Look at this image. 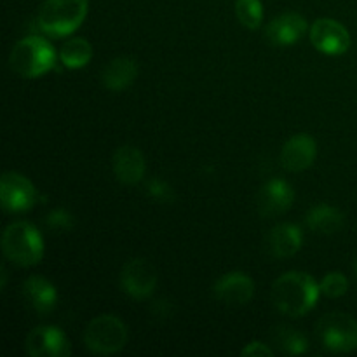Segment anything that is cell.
I'll list each match as a JSON object with an SVG mask.
<instances>
[{"mask_svg": "<svg viewBox=\"0 0 357 357\" xmlns=\"http://www.w3.org/2000/svg\"><path fill=\"white\" fill-rule=\"evenodd\" d=\"M319 284L303 272H288L272 286V302L279 312L291 317L305 316L316 305Z\"/></svg>", "mask_w": 357, "mask_h": 357, "instance_id": "1", "label": "cell"}, {"mask_svg": "<svg viewBox=\"0 0 357 357\" xmlns=\"http://www.w3.org/2000/svg\"><path fill=\"white\" fill-rule=\"evenodd\" d=\"M54 47L45 38L37 37V35L17 42L9 56L10 68L24 79L44 75L54 66Z\"/></svg>", "mask_w": 357, "mask_h": 357, "instance_id": "2", "label": "cell"}, {"mask_svg": "<svg viewBox=\"0 0 357 357\" xmlns=\"http://www.w3.org/2000/svg\"><path fill=\"white\" fill-rule=\"evenodd\" d=\"M2 250L7 260L13 264L31 267L44 257V241L33 225L26 222H16L3 230Z\"/></svg>", "mask_w": 357, "mask_h": 357, "instance_id": "3", "label": "cell"}, {"mask_svg": "<svg viewBox=\"0 0 357 357\" xmlns=\"http://www.w3.org/2000/svg\"><path fill=\"white\" fill-rule=\"evenodd\" d=\"M87 16V0H45L38 13V26L51 37L73 33Z\"/></svg>", "mask_w": 357, "mask_h": 357, "instance_id": "4", "label": "cell"}, {"mask_svg": "<svg viewBox=\"0 0 357 357\" xmlns=\"http://www.w3.org/2000/svg\"><path fill=\"white\" fill-rule=\"evenodd\" d=\"M126 342H128V328L119 317L110 314L94 317L84 331V344L94 354H115L124 349Z\"/></svg>", "mask_w": 357, "mask_h": 357, "instance_id": "5", "label": "cell"}, {"mask_svg": "<svg viewBox=\"0 0 357 357\" xmlns=\"http://www.w3.org/2000/svg\"><path fill=\"white\" fill-rule=\"evenodd\" d=\"M324 347L333 352H351L357 349V321L347 314H326L317 324Z\"/></svg>", "mask_w": 357, "mask_h": 357, "instance_id": "6", "label": "cell"}, {"mask_svg": "<svg viewBox=\"0 0 357 357\" xmlns=\"http://www.w3.org/2000/svg\"><path fill=\"white\" fill-rule=\"evenodd\" d=\"M310 40L317 51L330 56L344 54L351 47V33L347 28L330 17L314 21L310 28Z\"/></svg>", "mask_w": 357, "mask_h": 357, "instance_id": "7", "label": "cell"}, {"mask_svg": "<svg viewBox=\"0 0 357 357\" xmlns=\"http://www.w3.org/2000/svg\"><path fill=\"white\" fill-rule=\"evenodd\" d=\"M0 197L6 211H28L37 201V190L30 180L20 173H6L0 181Z\"/></svg>", "mask_w": 357, "mask_h": 357, "instance_id": "8", "label": "cell"}, {"mask_svg": "<svg viewBox=\"0 0 357 357\" xmlns=\"http://www.w3.org/2000/svg\"><path fill=\"white\" fill-rule=\"evenodd\" d=\"M157 284V275L152 265L146 260L128 261L121 272V288L122 291L128 293L131 298L143 300L149 298L153 293Z\"/></svg>", "mask_w": 357, "mask_h": 357, "instance_id": "9", "label": "cell"}, {"mask_svg": "<svg viewBox=\"0 0 357 357\" xmlns=\"http://www.w3.org/2000/svg\"><path fill=\"white\" fill-rule=\"evenodd\" d=\"M26 351L31 357H65L70 354V344L58 328L38 326L28 335Z\"/></svg>", "mask_w": 357, "mask_h": 357, "instance_id": "10", "label": "cell"}, {"mask_svg": "<svg viewBox=\"0 0 357 357\" xmlns=\"http://www.w3.org/2000/svg\"><path fill=\"white\" fill-rule=\"evenodd\" d=\"M316 155V142L309 135H296L289 138L282 146L281 164L289 173H300L312 166Z\"/></svg>", "mask_w": 357, "mask_h": 357, "instance_id": "11", "label": "cell"}, {"mask_svg": "<svg viewBox=\"0 0 357 357\" xmlns=\"http://www.w3.org/2000/svg\"><path fill=\"white\" fill-rule=\"evenodd\" d=\"M213 293L227 305H246L255 295V282L243 272H230L216 281Z\"/></svg>", "mask_w": 357, "mask_h": 357, "instance_id": "12", "label": "cell"}, {"mask_svg": "<svg viewBox=\"0 0 357 357\" xmlns=\"http://www.w3.org/2000/svg\"><path fill=\"white\" fill-rule=\"evenodd\" d=\"M293 201H295V192L284 180H271L261 187L258 194V211L261 216L272 218L288 211Z\"/></svg>", "mask_w": 357, "mask_h": 357, "instance_id": "13", "label": "cell"}, {"mask_svg": "<svg viewBox=\"0 0 357 357\" xmlns=\"http://www.w3.org/2000/svg\"><path fill=\"white\" fill-rule=\"evenodd\" d=\"M112 166L117 180L124 185H136L145 176V157L136 146L128 145L115 150Z\"/></svg>", "mask_w": 357, "mask_h": 357, "instance_id": "14", "label": "cell"}, {"mask_svg": "<svg viewBox=\"0 0 357 357\" xmlns=\"http://www.w3.org/2000/svg\"><path fill=\"white\" fill-rule=\"evenodd\" d=\"M307 21L296 13H284L274 17L267 26V38L274 45H291L305 35Z\"/></svg>", "mask_w": 357, "mask_h": 357, "instance_id": "15", "label": "cell"}, {"mask_svg": "<svg viewBox=\"0 0 357 357\" xmlns=\"http://www.w3.org/2000/svg\"><path fill=\"white\" fill-rule=\"evenodd\" d=\"M23 295L31 305V309L40 314V316L51 312L56 307V302H58V293H56L52 282L40 278V275H31L24 281Z\"/></svg>", "mask_w": 357, "mask_h": 357, "instance_id": "16", "label": "cell"}, {"mask_svg": "<svg viewBox=\"0 0 357 357\" xmlns=\"http://www.w3.org/2000/svg\"><path fill=\"white\" fill-rule=\"evenodd\" d=\"M302 230L293 223H281L274 227L267 237L268 251L275 258H289L302 248Z\"/></svg>", "mask_w": 357, "mask_h": 357, "instance_id": "17", "label": "cell"}, {"mask_svg": "<svg viewBox=\"0 0 357 357\" xmlns=\"http://www.w3.org/2000/svg\"><path fill=\"white\" fill-rule=\"evenodd\" d=\"M136 75H138V63L128 56H121L108 63L107 68L103 70L101 80L107 89L122 91L135 82Z\"/></svg>", "mask_w": 357, "mask_h": 357, "instance_id": "18", "label": "cell"}, {"mask_svg": "<svg viewBox=\"0 0 357 357\" xmlns=\"http://www.w3.org/2000/svg\"><path fill=\"white\" fill-rule=\"evenodd\" d=\"M305 222L312 232L331 236L344 227V215L333 206L321 204L307 215Z\"/></svg>", "mask_w": 357, "mask_h": 357, "instance_id": "19", "label": "cell"}, {"mask_svg": "<svg viewBox=\"0 0 357 357\" xmlns=\"http://www.w3.org/2000/svg\"><path fill=\"white\" fill-rule=\"evenodd\" d=\"M93 58V47L86 38H70L59 49V59L66 68H84Z\"/></svg>", "mask_w": 357, "mask_h": 357, "instance_id": "20", "label": "cell"}, {"mask_svg": "<svg viewBox=\"0 0 357 357\" xmlns=\"http://www.w3.org/2000/svg\"><path fill=\"white\" fill-rule=\"evenodd\" d=\"M274 342L278 344V347H281L282 351L288 352V354H303V352L309 349V342L303 337L300 331H296L295 328L289 326H279L274 331Z\"/></svg>", "mask_w": 357, "mask_h": 357, "instance_id": "21", "label": "cell"}, {"mask_svg": "<svg viewBox=\"0 0 357 357\" xmlns=\"http://www.w3.org/2000/svg\"><path fill=\"white\" fill-rule=\"evenodd\" d=\"M236 16L243 23V26L257 30L264 20V7L260 0H237Z\"/></svg>", "mask_w": 357, "mask_h": 357, "instance_id": "22", "label": "cell"}, {"mask_svg": "<svg viewBox=\"0 0 357 357\" xmlns=\"http://www.w3.org/2000/svg\"><path fill=\"white\" fill-rule=\"evenodd\" d=\"M321 293L326 295L328 298H340L347 293L349 281L342 272H330L326 278L321 281Z\"/></svg>", "mask_w": 357, "mask_h": 357, "instance_id": "23", "label": "cell"}, {"mask_svg": "<svg viewBox=\"0 0 357 357\" xmlns=\"http://www.w3.org/2000/svg\"><path fill=\"white\" fill-rule=\"evenodd\" d=\"M146 194H149L153 201L160 202V204H171V202H174V199H176L171 185H167L164 180H159V178H153V180H150L149 183H146Z\"/></svg>", "mask_w": 357, "mask_h": 357, "instance_id": "24", "label": "cell"}, {"mask_svg": "<svg viewBox=\"0 0 357 357\" xmlns=\"http://www.w3.org/2000/svg\"><path fill=\"white\" fill-rule=\"evenodd\" d=\"M45 225L51 230H70L73 229V216L65 209H54L45 216Z\"/></svg>", "mask_w": 357, "mask_h": 357, "instance_id": "25", "label": "cell"}, {"mask_svg": "<svg viewBox=\"0 0 357 357\" xmlns=\"http://www.w3.org/2000/svg\"><path fill=\"white\" fill-rule=\"evenodd\" d=\"M243 356L244 357H265V356L272 357L274 356V352H272L267 345L261 344V342H251V344H248L246 349L243 351Z\"/></svg>", "mask_w": 357, "mask_h": 357, "instance_id": "26", "label": "cell"}, {"mask_svg": "<svg viewBox=\"0 0 357 357\" xmlns=\"http://www.w3.org/2000/svg\"><path fill=\"white\" fill-rule=\"evenodd\" d=\"M356 275H357V264H356Z\"/></svg>", "mask_w": 357, "mask_h": 357, "instance_id": "27", "label": "cell"}]
</instances>
